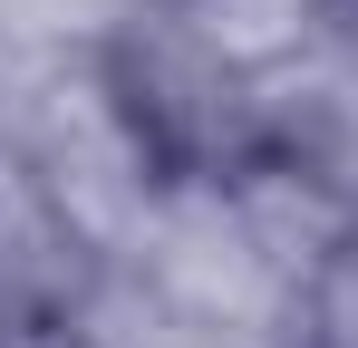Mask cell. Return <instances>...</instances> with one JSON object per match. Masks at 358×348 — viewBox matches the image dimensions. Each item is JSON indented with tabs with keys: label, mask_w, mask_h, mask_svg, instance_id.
Listing matches in <instances>:
<instances>
[{
	"label": "cell",
	"mask_w": 358,
	"mask_h": 348,
	"mask_svg": "<svg viewBox=\"0 0 358 348\" xmlns=\"http://www.w3.org/2000/svg\"><path fill=\"white\" fill-rule=\"evenodd\" d=\"M291 319H300V348H358V223L291 281Z\"/></svg>",
	"instance_id": "cell-1"
},
{
	"label": "cell",
	"mask_w": 358,
	"mask_h": 348,
	"mask_svg": "<svg viewBox=\"0 0 358 348\" xmlns=\"http://www.w3.org/2000/svg\"><path fill=\"white\" fill-rule=\"evenodd\" d=\"M329 29H349V39H358V0H329Z\"/></svg>",
	"instance_id": "cell-2"
}]
</instances>
